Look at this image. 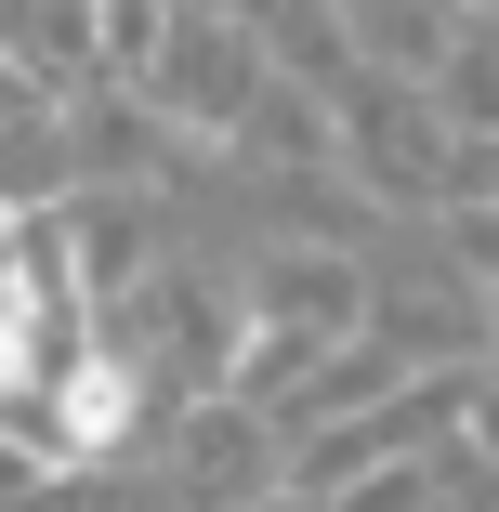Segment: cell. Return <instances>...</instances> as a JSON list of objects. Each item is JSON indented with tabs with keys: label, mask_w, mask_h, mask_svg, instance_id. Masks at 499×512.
Segmentation results:
<instances>
[{
	"label": "cell",
	"mask_w": 499,
	"mask_h": 512,
	"mask_svg": "<svg viewBox=\"0 0 499 512\" xmlns=\"http://www.w3.org/2000/svg\"><path fill=\"white\" fill-rule=\"evenodd\" d=\"M145 106H158V132L184 158H237L263 132V106H276V66H263V40L237 14H171L158 53H145Z\"/></svg>",
	"instance_id": "obj_1"
},
{
	"label": "cell",
	"mask_w": 499,
	"mask_h": 512,
	"mask_svg": "<svg viewBox=\"0 0 499 512\" xmlns=\"http://www.w3.org/2000/svg\"><path fill=\"white\" fill-rule=\"evenodd\" d=\"M329 132H342V184L381 197V211H447V197H460V119L434 106L421 79H381L368 66L329 106Z\"/></svg>",
	"instance_id": "obj_2"
},
{
	"label": "cell",
	"mask_w": 499,
	"mask_h": 512,
	"mask_svg": "<svg viewBox=\"0 0 499 512\" xmlns=\"http://www.w3.org/2000/svg\"><path fill=\"white\" fill-rule=\"evenodd\" d=\"M158 434H171L158 447L171 512H250V499L289 486V421H263L250 394H197V407H171Z\"/></svg>",
	"instance_id": "obj_3"
},
{
	"label": "cell",
	"mask_w": 499,
	"mask_h": 512,
	"mask_svg": "<svg viewBox=\"0 0 499 512\" xmlns=\"http://www.w3.org/2000/svg\"><path fill=\"white\" fill-rule=\"evenodd\" d=\"M368 289H381V263L355 237H263L250 276H237L250 316L263 329H303V342H368Z\"/></svg>",
	"instance_id": "obj_4"
},
{
	"label": "cell",
	"mask_w": 499,
	"mask_h": 512,
	"mask_svg": "<svg viewBox=\"0 0 499 512\" xmlns=\"http://www.w3.org/2000/svg\"><path fill=\"white\" fill-rule=\"evenodd\" d=\"M53 263H66V289L92 302V316H119V302L171 263V237H158V211L132 184H66L53 197Z\"/></svg>",
	"instance_id": "obj_5"
},
{
	"label": "cell",
	"mask_w": 499,
	"mask_h": 512,
	"mask_svg": "<svg viewBox=\"0 0 499 512\" xmlns=\"http://www.w3.org/2000/svg\"><path fill=\"white\" fill-rule=\"evenodd\" d=\"M368 342L421 381H460V368H486V289L460 263H408V276L368 289Z\"/></svg>",
	"instance_id": "obj_6"
},
{
	"label": "cell",
	"mask_w": 499,
	"mask_h": 512,
	"mask_svg": "<svg viewBox=\"0 0 499 512\" xmlns=\"http://www.w3.org/2000/svg\"><path fill=\"white\" fill-rule=\"evenodd\" d=\"M0 66H14L40 106H66V92L106 79V14H92V0H0Z\"/></svg>",
	"instance_id": "obj_7"
},
{
	"label": "cell",
	"mask_w": 499,
	"mask_h": 512,
	"mask_svg": "<svg viewBox=\"0 0 499 512\" xmlns=\"http://www.w3.org/2000/svg\"><path fill=\"white\" fill-rule=\"evenodd\" d=\"M329 14H342V40L381 66V79H447L460 66V40H473V14H460V0H329Z\"/></svg>",
	"instance_id": "obj_8"
},
{
	"label": "cell",
	"mask_w": 499,
	"mask_h": 512,
	"mask_svg": "<svg viewBox=\"0 0 499 512\" xmlns=\"http://www.w3.org/2000/svg\"><path fill=\"white\" fill-rule=\"evenodd\" d=\"M460 460L499 486V368H473V394H460Z\"/></svg>",
	"instance_id": "obj_9"
},
{
	"label": "cell",
	"mask_w": 499,
	"mask_h": 512,
	"mask_svg": "<svg viewBox=\"0 0 499 512\" xmlns=\"http://www.w3.org/2000/svg\"><path fill=\"white\" fill-rule=\"evenodd\" d=\"M434 224H447V263L473 289H499V211H434Z\"/></svg>",
	"instance_id": "obj_10"
},
{
	"label": "cell",
	"mask_w": 499,
	"mask_h": 512,
	"mask_svg": "<svg viewBox=\"0 0 499 512\" xmlns=\"http://www.w3.org/2000/svg\"><path fill=\"white\" fill-rule=\"evenodd\" d=\"M447 211H499V132H460V197Z\"/></svg>",
	"instance_id": "obj_11"
},
{
	"label": "cell",
	"mask_w": 499,
	"mask_h": 512,
	"mask_svg": "<svg viewBox=\"0 0 499 512\" xmlns=\"http://www.w3.org/2000/svg\"><path fill=\"white\" fill-rule=\"evenodd\" d=\"M250 512H342V499H316V486H276V499H250Z\"/></svg>",
	"instance_id": "obj_12"
},
{
	"label": "cell",
	"mask_w": 499,
	"mask_h": 512,
	"mask_svg": "<svg viewBox=\"0 0 499 512\" xmlns=\"http://www.w3.org/2000/svg\"><path fill=\"white\" fill-rule=\"evenodd\" d=\"M486 368H499V289H486Z\"/></svg>",
	"instance_id": "obj_13"
}]
</instances>
